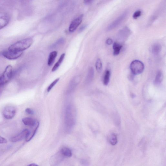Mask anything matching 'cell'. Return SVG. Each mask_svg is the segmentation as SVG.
<instances>
[{"instance_id":"6da1fadb","label":"cell","mask_w":166,"mask_h":166,"mask_svg":"<svg viewBox=\"0 0 166 166\" xmlns=\"http://www.w3.org/2000/svg\"><path fill=\"white\" fill-rule=\"evenodd\" d=\"M33 43L31 38H28L15 42L9 47L8 49L18 52H23L29 48Z\"/></svg>"},{"instance_id":"7a4b0ae2","label":"cell","mask_w":166,"mask_h":166,"mask_svg":"<svg viewBox=\"0 0 166 166\" xmlns=\"http://www.w3.org/2000/svg\"><path fill=\"white\" fill-rule=\"evenodd\" d=\"M131 73L134 75H138L143 72L144 65L141 61L135 60L132 62L130 66Z\"/></svg>"},{"instance_id":"3957f363","label":"cell","mask_w":166,"mask_h":166,"mask_svg":"<svg viewBox=\"0 0 166 166\" xmlns=\"http://www.w3.org/2000/svg\"><path fill=\"white\" fill-rule=\"evenodd\" d=\"M13 73V67L8 65L5 68L3 74L0 76V84L5 85L10 81Z\"/></svg>"},{"instance_id":"277c9868","label":"cell","mask_w":166,"mask_h":166,"mask_svg":"<svg viewBox=\"0 0 166 166\" xmlns=\"http://www.w3.org/2000/svg\"><path fill=\"white\" fill-rule=\"evenodd\" d=\"M128 15L127 12H125L120 15L116 19L109 25L107 28V30H112L120 25L126 18Z\"/></svg>"},{"instance_id":"5b68a950","label":"cell","mask_w":166,"mask_h":166,"mask_svg":"<svg viewBox=\"0 0 166 166\" xmlns=\"http://www.w3.org/2000/svg\"><path fill=\"white\" fill-rule=\"evenodd\" d=\"M16 114L15 108L12 106H8L5 108L2 115L5 119L10 120L12 119L15 116Z\"/></svg>"},{"instance_id":"8992f818","label":"cell","mask_w":166,"mask_h":166,"mask_svg":"<svg viewBox=\"0 0 166 166\" xmlns=\"http://www.w3.org/2000/svg\"><path fill=\"white\" fill-rule=\"evenodd\" d=\"M23 52H18L10 50L5 51L2 53V55L5 57L10 60H16L22 56Z\"/></svg>"},{"instance_id":"52a82bcc","label":"cell","mask_w":166,"mask_h":166,"mask_svg":"<svg viewBox=\"0 0 166 166\" xmlns=\"http://www.w3.org/2000/svg\"><path fill=\"white\" fill-rule=\"evenodd\" d=\"M29 130L25 129L22 130L17 135L11 137L10 141L13 143L18 142L22 140L23 139H26L29 135Z\"/></svg>"},{"instance_id":"ba28073f","label":"cell","mask_w":166,"mask_h":166,"mask_svg":"<svg viewBox=\"0 0 166 166\" xmlns=\"http://www.w3.org/2000/svg\"><path fill=\"white\" fill-rule=\"evenodd\" d=\"M64 158V156L59 151L52 156L50 160V163L51 166H56L60 164Z\"/></svg>"},{"instance_id":"9c48e42d","label":"cell","mask_w":166,"mask_h":166,"mask_svg":"<svg viewBox=\"0 0 166 166\" xmlns=\"http://www.w3.org/2000/svg\"><path fill=\"white\" fill-rule=\"evenodd\" d=\"M83 17L84 15H81L73 20L69 27V31L70 33L74 32L82 23Z\"/></svg>"},{"instance_id":"30bf717a","label":"cell","mask_w":166,"mask_h":166,"mask_svg":"<svg viewBox=\"0 0 166 166\" xmlns=\"http://www.w3.org/2000/svg\"><path fill=\"white\" fill-rule=\"evenodd\" d=\"M131 32L128 27H125L120 31L118 35V39L121 41H124L129 37Z\"/></svg>"},{"instance_id":"8fae6325","label":"cell","mask_w":166,"mask_h":166,"mask_svg":"<svg viewBox=\"0 0 166 166\" xmlns=\"http://www.w3.org/2000/svg\"><path fill=\"white\" fill-rule=\"evenodd\" d=\"M9 17L7 14L0 13V29L6 27L8 24Z\"/></svg>"},{"instance_id":"7c38bea8","label":"cell","mask_w":166,"mask_h":166,"mask_svg":"<svg viewBox=\"0 0 166 166\" xmlns=\"http://www.w3.org/2000/svg\"><path fill=\"white\" fill-rule=\"evenodd\" d=\"M39 123L37 122L36 124L34 126L31 127V129L29 130V135L26 139V141L27 142H29L34 137L36 134L37 130L39 128Z\"/></svg>"},{"instance_id":"4fadbf2b","label":"cell","mask_w":166,"mask_h":166,"mask_svg":"<svg viewBox=\"0 0 166 166\" xmlns=\"http://www.w3.org/2000/svg\"><path fill=\"white\" fill-rule=\"evenodd\" d=\"M22 122L25 125L32 127L36 124L37 121L32 118L26 117L23 118Z\"/></svg>"},{"instance_id":"5bb4252c","label":"cell","mask_w":166,"mask_h":166,"mask_svg":"<svg viewBox=\"0 0 166 166\" xmlns=\"http://www.w3.org/2000/svg\"><path fill=\"white\" fill-rule=\"evenodd\" d=\"M162 49V47L161 44H154L152 47V52L154 55L158 56L160 53Z\"/></svg>"},{"instance_id":"9a60e30c","label":"cell","mask_w":166,"mask_h":166,"mask_svg":"<svg viewBox=\"0 0 166 166\" xmlns=\"http://www.w3.org/2000/svg\"><path fill=\"white\" fill-rule=\"evenodd\" d=\"M62 155L66 157H70L72 155V151L67 147H64L60 151Z\"/></svg>"},{"instance_id":"2e32d148","label":"cell","mask_w":166,"mask_h":166,"mask_svg":"<svg viewBox=\"0 0 166 166\" xmlns=\"http://www.w3.org/2000/svg\"><path fill=\"white\" fill-rule=\"evenodd\" d=\"M58 53L56 51H53L50 53L47 64L49 66L52 65L53 64L55 59L57 56Z\"/></svg>"},{"instance_id":"e0dca14e","label":"cell","mask_w":166,"mask_h":166,"mask_svg":"<svg viewBox=\"0 0 166 166\" xmlns=\"http://www.w3.org/2000/svg\"><path fill=\"white\" fill-rule=\"evenodd\" d=\"M122 47L123 46L122 44L117 42H114L113 45L114 55L115 56L118 55L120 54Z\"/></svg>"},{"instance_id":"ac0fdd59","label":"cell","mask_w":166,"mask_h":166,"mask_svg":"<svg viewBox=\"0 0 166 166\" xmlns=\"http://www.w3.org/2000/svg\"><path fill=\"white\" fill-rule=\"evenodd\" d=\"M163 80V75L162 72L161 71H158L156 74L155 80V84L156 85H158L161 84Z\"/></svg>"},{"instance_id":"d6986e66","label":"cell","mask_w":166,"mask_h":166,"mask_svg":"<svg viewBox=\"0 0 166 166\" xmlns=\"http://www.w3.org/2000/svg\"><path fill=\"white\" fill-rule=\"evenodd\" d=\"M65 56V53H63L61 54L57 62L55 64V65H54V67L52 68V72H55V71L58 70V69L60 67L61 64L62 63L64 58Z\"/></svg>"},{"instance_id":"ffe728a7","label":"cell","mask_w":166,"mask_h":166,"mask_svg":"<svg viewBox=\"0 0 166 166\" xmlns=\"http://www.w3.org/2000/svg\"><path fill=\"white\" fill-rule=\"evenodd\" d=\"M111 76V72L109 70H107L104 74L103 79V84L104 85L107 86L110 82V78Z\"/></svg>"},{"instance_id":"44dd1931","label":"cell","mask_w":166,"mask_h":166,"mask_svg":"<svg viewBox=\"0 0 166 166\" xmlns=\"http://www.w3.org/2000/svg\"><path fill=\"white\" fill-rule=\"evenodd\" d=\"M94 70L93 68L91 67L89 69L87 75L86 82L89 83L93 80L94 76Z\"/></svg>"},{"instance_id":"7402d4cb","label":"cell","mask_w":166,"mask_h":166,"mask_svg":"<svg viewBox=\"0 0 166 166\" xmlns=\"http://www.w3.org/2000/svg\"><path fill=\"white\" fill-rule=\"evenodd\" d=\"M96 69L98 72L100 73L102 72L103 69L102 63L100 59H98L96 60Z\"/></svg>"},{"instance_id":"603a6c76","label":"cell","mask_w":166,"mask_h":166,"mask_svg":"<svg viewBox=\"0 0 166 166\" xmlns=\"http://www.w3.org/2000/svg\"><path fill=\"white\" fill-rule=\"evenodd\" d=\"M110 143L113 145H115L118 143V138L117 136L115 134L111 135L110 138Z\"/></svg>"},{"instance_id":"cb8c5ba5","label":"cell","mask_w":166,"mask_h":166,"mask_svg":"<svg viewBox=\"0 0 166 166\" xmlns=\"http://www.w3.org/2000/svg\"><path fill=\"white\" fill-rule=\"evenodd\" d=\"M65 42V40L63 38H61L57 41L52 46V48H54L58 46H60L62 44Z\"/></svg>"},{"instance_id":"d4e9b609","label":"cell","mask_w":166,"mask_h":166,"mask_svg":"<svg viewBox=\"0 0 166 166\" xmlns=\"http://www.w3.org/2000/svg\"><path fill=\"white\" fill-rule=\"evenodd\" d=\"M60 78H58L56 79L55 80L52 82L51 84L49 85L48 87V88L47 89V91L48 92H49L50 91L51 89L53 88V87L55 86L56 84L60 80Z\"/></svg>"},{"instance_id":"484cf974","label":"cell","mask_w":166,"mask_h":166,"mask_svg":"<svg viewBox=\"0 0 166 166\" xmlns=\"http://www.w3.org/2000/svg\"><path fill=\"white\" fill-rule=\"evenodd\" d=\"M141 13L142 12L141 11L137 10L134 13L133 17L134 19H137L141 16Z\"/></svg>"},{"instance_id":"4316f807","label":"cell","mask_w":166,"mask_h":166,"mask_svg":"<svg viewBox=\"0 0 166 166\" xmlns=\"http://www.w3.org/2000/svg\"><path fill=\"white\" fill-rule=\"evenodd\" d=\"M25 111L26 113L28 114L33 115L34 114V110L30 108H28L26 109Z\"/></svg>"},{"instance_id":"83f0119b","label":"cell","mask_w":166,"mask_h":166,"mask_svg":"<svg viewBox=\"0 0 166 166\" xmlns=\"http://www.w3.org/2000/svg\"><path fill=\"white\" fill-rule=\"evenodd\" d=\"M7 143V141L6 139L0 136V144H5Z\"/></svg>"},{"instance_id":"f1b7e54d","label":"cell","mask_w":166,"mask_h":166,"mask_svg":"<svg viewBox=\"0 0 166 166\" xmlns=\"http://www.w3.org/2000/svg\"><path fill=\"white\" fill-rule=\"evenodd\" d=\"M113 42V40L110 39H108L106 40V43L109 45H110L111 44H112Z\"/></svg>"},{"instance_id":"f546056e","label":"cell","mask_w":166,"mask_h":166,"mask_svg":"<svg viewBox=\"0 0 166 166\" xmlns=\"http://www.w3.org/2000/svg\"><path fill=\"white\" fill-rule=\"evenodd\" d=\"M93 2V1H92V0H86V1H84V3L86 5H89L92 3Z\"/></svg>"},{"instance_id":"4dcf8cb0","label":"cell","mask_w":166,"mask_h":166,"mask_svg":"<svg viewBox=\"0 0 166 166\" xmlns=\"http://www.w3.org/2000/svg\"><path fill=\"white\" fill-rule=\"evenodd\" d=\"M87 25H82V27L80 28L79 30L80 31L82 32V31L84 30L85 29V28H86L87 27Z\"/></svg>"},{"instance_id":"1f68e13d","label":"cell","mask_w":166,"mask_h":166,"mask_svg":"<svg viewBox=\"0 0 166 166\" xmlns=\"http://www.w3.org/2000/svg\"><path fill=\"white\" fill-rule=\"evenodd\" d=\"M4 85L0 84V95H1L3 91Z\"/></svg>"},{"instance_id":"d6a6232c","label":"cell","mask_w":166,"mask_h":166,"mask_svg":"<svg viewBox=\"0 0 166 166\" xmlns=\"http://www.w3.org/2000/svg\"><path fill=\"white\" fill-rule=\"evenodd\" d=\"M27 166H39L38 165L35 164V163H32V164H31Z\"/></svg>"}]
</instances>
